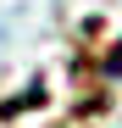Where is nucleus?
<instances>
[{"label":"nucleus","mask_w":122,"mask_h":128,"mask_svg":"<svg viewBox=\"0 0 122 128\" xmlns=\"http://www.w3.org/2000/svg\"><path fill=\"white\" fill-rule=\"evenodd\" d=\"M111 67H117V72H122V45H117V50H111Z\"/></svg>","instance_id":"1"}]
</instances>
